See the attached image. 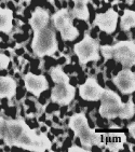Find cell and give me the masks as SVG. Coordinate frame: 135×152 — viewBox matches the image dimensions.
<instances>
[{
  "instance_id": "1",
  "label": "cell",
  "mask_w": 135,
  "mask_h": 152,
  "mask_svg": "<svg viewBox=\"0 0 135 152\" xmlns=\"http://www.w3.org/2000/svg\"><path fill=\"white\" fill-rule=\"evenodd\" d=\"M0 138L9 146L21 147L30 151L50 150L51 141L44 134L37 135L22 119L4 120L0 118Z\"/></svg>"
},
{
  "instance_id": "2",
  "label": "cell",
  "mask_w": 135,
  "mask_h": 152,
  "mask_svg": "<svg viewBox=\"0 0 135 152\" xmlns=\"http://www.w3.org/2000/svg\"><path fill=\"white\" fill-rule=\"evenodd\" d=\"M102 105L100 108V113L102 117L107 119H112L120 117L121 119H130L134 114V104L130 100L128 104H122L119 95L112 91H104L102 94Z\"/></svg>"
},
{
  "instance_id": "3",
  "label": "cell",
  "mask_w": 135,
  "mask_h": 152,
  "mask_svg": "<svg viewBox=\"0 0 135 152\" xmlns=\"http://www.w3.org/2000/svg\"><path fill=\"white\" fill-rule=\"evenodd\" d=\"M51 78L56 84L52 90V100L61 105L69 104L75 96V88L69 84L68 76L61 67H55L51 70Z\"/></svg>"
},
{
  "instance_id": "4",
  "label": "cell",
  "mask_w": 135,
  "mask_h": 152,
  "mask_svg": "<svg viewBox=\"0 0 135 152\" xmlns=\"http://www.w3.org/2000/svg\"><path fill=\"white\" fill-rule=\"evenodd\" d=\"M102 54L106 59L114 58L123 65L131 67L135 64V44L133 41H121L114 47H101Z\"/></svg>"
},
{
  "instance_id": "5",
  "label": "cell",
  "mask_w": 135,
  "mask_h": 152,
  "mask_svg": "<svg viewBox=\"0 0 135 152\" xmlns=\"http://www.w3.org/2000/svg\"><path fill=\"white\" fill-rule=\"evenodd\" d=\"M69 126L73 129L76 136L80 138L83 146L90 147L101 143V135L89 127L88 121L83 113L73 114L69 122Z\"/></svg>"
},
{
  "instance_id": "6",
  "label": "cell",
  "mask_w": 135,
  "mask_h": 152,
  "mask_svg": "<svg viewBox=\"0 0 135 152\" xmlns=\"http://www.w3.org/2000/svg\"><path fill=\"white\" fill-rule=\"evenodd\" d=\"M32 50L40 57L54 54V52L57 50L55 32L47 26L38 31H35V37L32 40Z\"/></svg>"
},
{
  "instance_id": "7",
  "label": "cell",
  "mask_w": 135,
  "mask_h": 152,
  "mask_svg": "<svg viewBox=\"0 0 135 152\" xmlns=\"http://www.w3.org/2000/svg\"><path fill=\"white\" fill-rule=\"evenodd\" d=\"M53 23L59 30L64 40H73L79 35V31L71 24V18L66 9L59 10L53 15Z\"/></svg>"
},
{
  "instance_id": "8",
  "label": "cell",
  "mask_w": 135,
  "mask_h": 152,
  "mask_svg": "<svg viewBox=\"0 0 135 152\" xmlns=\"http://www.w3.org/2000/svg\"><path fill=\"white\" fill-rule=\"evenodd\" d=\"M75 53L79 57L81 64H87L90 61H98V43L89 35L81 42L75 45Z\"/></svg>"
},
{
  "instance_id": "9",
  "label": "cell",
  "mask_w": 135,
  "mask_h": 152,
  "mask_svg": "<svg viewBox=\"0 0 135 152\" xmlns=\"http://www.w3.org/2000/svg\"><path fill=\"white\" fill-rule=\"evenodd\" d=\"M105 88L100 86L97 81L94 78H89L79 88L80 96L85 100H98L102 97Z\"/></svg>"
},
{
  "instance_id": "10",
  "label": "cell",
  "mask_w": 135,
  "mask_h": 152,
  "mask_svg": "<svg viewBox=\"0 0 135 152\" xmlns=\"http://www.w3.org/2000/svg\"><path fill=\"white\" fill-rule=\"evenodd\" d=\"M114 84L122 93L130 94L135 90V75L130 69H123L114 79Z\"/></svg>"
},
{
  "instance_id": "11",
  "label": "cell",
  "mask_w": 135,
  "mask_h": 152,
  "mask_svg": "<svg viewBox=\"0 0 135 152\" xmlns=\"http://www.w3.org/2000/svg\"><path fill=\"white\" fill-rule=\"evenodd\" d=\"M117 20H118L117 12H114L112 9H109L106 13L97 14L94 23H95V25H97V26L100 27L101 30L108 32V34H112L116 29Z\"/></svg>"
},
{
  "instance_id": "12",
  "label": "cell",
  "mask_w": 135,
  "mask_h": 152,
  "mask_svg": "<svg viewBox=\"0 0 135 152\" xmlns=\"http://www.w3.org/2000/svg\"><path fill=\"white\" fill-rule=\"evenodd\" d=\"M24 80H25V86L28 92L32 93L36 96H38L40 93L45 91L49 86L47 79L43 76H35L32 73H27Z\"/></svg>"
},
{
  "instance_id": "13",
  "label": "cell",
  "mask_w": 135,
  "mask_h": 152,
  "mask_svg": "<svg viewBox=\"0 0 135 152\" xmlns=\"http://www.w3.org/2000/svg\"><path fill=\"white\" fill-rule=\"evenodd\" d=\"M49 23V14L45 10L41 8H37L36 11L32 13V18L29 20V24L32 25L34 31H38L45 27Z\"/></svg>"
},
{
  "instance_id": "14",
  "label": "cell",
  "mask_w": 135,
  "mask_h": 152,
  "mask_svg": "<svg viewBox=\"0 0 135 152\" xmlns=\"http://www.w3.org/2000/svg\"><path fill=\"white\" fill-rule=\"evenodd\" d=\"M16 83L10 77H0V97L11 98L15 95Z\"/></svg>"
},
{
  "instance_id": "15",
  "label": "cell",
  "mask_w": 135,
  "mask_h": 152,
  "mask_svg": "<svg viewBox=\"0 0 135 152\" xmlns=\"http://www.w3.org/2000/svg\"><path fill=\"white\" fill-rule=\"evenodd\" d=\"M12 18L13 13L11 10L0 8V31L10 32L12 28Z\"/></svg>"
},
{
  "instance_id": "16",
  "label": "cell",
  "mask_w": 135,
  "mask_h": 152,
  "mask_svg": "<svg viewBox=\"0 0 135 152\" xmlns=\"http://www.w3.org/2000/svg\"><path fill=\"white\" fill-rule=\"evenodd\" d=\"M89 0H73L75 8L73 11V18H80V20H87L89 18V11L87 8V3Z\"/></svg>"
},
{
  "instance_id": "17",
  "label": "cell",
  "mask_w": 135,
  "mask_h": 152,
  "mask_svg": "<svg viewBox=\"0 0 135 152\" xmlns=\"http://www.w3.org/2000/svg\"><path fill=\"white\" fill-rule=\"evenodd\" d=\"M135 25V12L131 10H125L121 18V26L123 30H129Z\"/></svg>"
},
{
  "instance_id": "18",
  "label": "cell",
  "mask_w": 135,
  "mask_h": 152,
  "mask_svg": "<svg viewBox=\"0 0 135 152\" xmlns=\"http://www.w3.org/2000/svg\"><path fill=\"white\" fill-rule=\"evenodd\" d=\"M8 65H9V57L4 54H0V70L6 69L8 67Z\"/></svg>"
},
{
  "instance_id": "19",
  "label": "cell",
  "mask_w": 135,
  "mask_h": 152,
  "mask_svg": "<svg viewBox=\"0 0 135 152\" xmlns=\"http://www.w3.org/2000/svg\"><path fill=\"white\" fill-rule=\"evenodd\" d=\"M69 151H85V150L81 149V148H77V147H71L69 148Z\"/></svg>"
},
{
  "instance_id": "20",
  "label": "cell",
  "mask_w": 135,
  "mask_h": 152,
  "mask_svg": "<svg viewBox=\"0 0 135 152\" xmlns=\"http://www.w3.org/2000/svg\"><path fill=\"white\" fill-rule=\"evenodd\" d=\"M134 126H135L134 123H132V125H130V133L132 134L133 137H134V136H135V134H134Z\"/></svg>"
}]
</instances>
